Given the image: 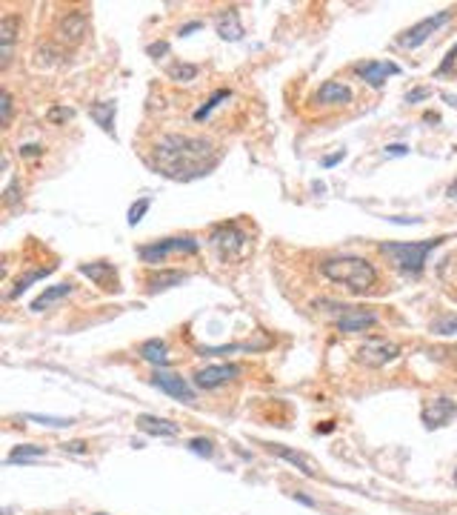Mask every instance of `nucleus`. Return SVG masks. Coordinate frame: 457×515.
Returning <instances> with one entry per match:
<instances>
[{"label":"nucleus","instance_id":"obj_1","mask_svg":"<svg viewBox=\"0 0 457 515\" xmlns=\"http://www.w3.org/2000/svg\"><path fill=\"white\" fill-rule=\"evenodd\" d=\"M220 161L214 143L192 135H163L155 146V166L172 181H195L209 175Z\"/></svg>","mask_w":457,"mask_h":515},{"label":"nucleus","instance_id":"obj_2","mask_svg":"<svg viewBox=\"0 0 457 515\" xmlns=\"http://www.w3.org/2000/svg\"><path fill=\"white\" fill-rule=\"evenodd\" d=\"M320 275L329 278L332 283H343L354 295H363L377 283V269L371 261L357 258V255H340V258H326L320 261Z\"/></svg>","mask_w":457,"mask_h":515},{"label":"nucleus","instance_id":"obj_3","mask_svg":"<svg viewBox=\"0 0 457 515\" xmlns=\"http://www.w3.org/2000/svg\"><path fill=\"white\" fill-rule=\"evenodd\" d=\"M446 238H432V241H417V244H380V252L389 255L395 261V266L406 275H420L423 264L429 258L432 249H437Z\"/></svg>","mask_w":457,"mask_h":515},{"label":"nucleus","instance_id":"obj_4","mask_svg":"<svg viewBox=\"0 0 457 515\" xmlns=\"http://www.w3.org/2000/svg\"><path fill=\"white\" fill-rule=\"evenodd\" d=\"M200 249V241L195 235H175V238H163V241H155V244H146L137 249V255L146 261V264H158L163 261L166 255H195Z\"/></svg>","mask_w":457,"mask_h":515},{"label":"nucleus","instance_id":"obj_5","mask_svg":"<svg viewBox=\"0 0 457 515\" xmlns=\"http://www.w3.org/2000/svg\"><path fill=\"white\" fill-rule=\"evenodd\" d=\"M212 247L223 261H238L249 249V235L241 232L238 224H220L212 230Z\"/></svg>","mask_w":457,"mask_h":515},{"label":"nucleus","instance_id":"obj_6","mask_svg":"<svg viewBox=\"0 0 457 515\" xmlns=\"http://www.w3.org/2000/svg\"><path fill=\"white\" fill-rule=\"evenodd\" d=\"M398 355H400V346L389 338H380V335H371L357 346V361L366 366H386Z\"/></svg>","mask_w":457,"mask_h":515},{"label":"nucleus","instance_id":"obj_7","mask_svg":"<svg viewBox=\"0 0 457 515\" xmlns=\"http://www.w3.org/2000/svg\"><path fill=\"white\" fill-rule=\"evenodd\" d=\"M449 18H451V12L449 9H443V12H437V15H432V18H423L420 23H415L412 29H406L400 38H398V43L403 46V49H417V46H423L443 23H449Z\"/></svg>","mask_w":457,"mask_h":515},{"label":"nucleus","instance_id":"obj_8","mask_svg":"<svg viewBox=\"0 0 457 515\" xmlns=\"http://www.w3.org/2000/svg\"><path fill=\"white\" fill-rule=\"evenodd\" d=\"M241 375V366L238 363H217V366H206V370H197L192 375V384L200 390H217L223 384H228L232 378Z\"/></svg>","mask_w":457,"mask_h":515},{"label":"nucleus","instance_id":"obj_9","mask_svg":"<svg viewBox=\"0 0 457 515\" xmlns=\"http://www.w3.org/2000/svg\"><path fill=\"white\" fill-rule=\"evenodd\" d=\"M151 387H155V390H161V392H166V395H172V398H178V401L195 404V390H192V384H189L186 378L175 375V373L158 370L155 375H151Z\"/></svg>","mask_w":457,"mask_h":515},{"label":"nucleus","instance_id":"obj_10","mask_svg":"<svg viewBox=\"0 0 457 515\" xmlns=\"http://www.w3.org/2000/svg\"><path fill=\"white\" fill-rule=\"evenodd\" d=\"M457 415V404L451 398H429L420 409V421L426 424V429H437V426H446L451 418Z\"/></svg>","mask_w":457,"mask_h":515},{"label":"nucleus","instance_id":"obj_11","mask_svg":"<svg viewBox=\"0 0 457 515\" xmlns=\"http://www.w3.org/2000/svg\"><path fill=\"white\" fill-rule=\"evenodd\" d=\"M354 72H357V78H363L371 89H380L392 75H400V66L389 63V60H366V63H357Z\"/></svg>","mask_w":457,"mask_h":515},{"label":"nucleus","instance_id":"obj_12","mask_svg":"<svg viewBox=\"0 0 457 515\" xmlns=\"http://www.w3.org/2000/svg\"><path fill=\"white\" fill-rule=\"evenodd\" d=\"M86 29H89V18L83 12H69L57 23V38L63 43H81L83 35H86Z\"/></svg>","mask_w":457,"mask_h":515},{"label":"nucleus","instance_id":"obj_13","mask_svg":"<svg viewBox=\"0 0 457 515\" xmlns=\"http://www.w3.org/2000/svg\"><path fill=\"white\" fill-rule=\"evenodd\" d=\"M18 29H21V18L18 15H4L0 21V69H6L12 63V49L18 40Z\"/></svg>","mask_w":457,"mask_h":515},{"label":"nucleus","instance_id":"obj_14","mask_svg":"<svg viewBox=\"0 0 457 515\" xmlns=\"http://www.w3.org/2000/svg\"><path fill=\"white\" fill-rule=\"evenodd\" d=\"M81 275L92 278V281H95L100 289H106V292H115V289H117V269H115V264H109V261L81 264Z\"/></svg>","mask_w":457,"mask_h":515},{"label":"nucleus","instance_id":"obj_15","mask_svg":"<svg viewBox=\"0 0 457 515\" xmlns=\"http://www.w3.org/2000/svg\"><path fill=\"white\" fill-rule=\"evenodd\" d=\"M374 324H377V315L371 310H357V307H346V312L337 318L340 332H366Z\"/></svg>","mask_w":457,"mask_h":515},{"label":"nucleus","instance_id":"obj_16","mask_svg":"<svg viewBox=\"0 0 457 515\" xmlns=\"http://www.w3.org/2000/svg\"><path fill=\"white\" fill-rule=\"evenodd\" d=\"M74 292V286L71 283H57V286H49V289H43L40 295L32 301V312H43V310H49V307H54V304H60L63 298H69Z\"/></svg>","mask_w":457,"mask_h":515},{"label":"nucleus","instance_id":"obj_17","mask_svg":"<svg viewBox=\"0 0 457 515\" xmlns=\"http://www.w3.org/2000/svg\"><path fill=\"white\" fill-rule=\"evenodd\" d=\"M315 101L318 103H340V106H346V103H352V89L343 86V84H337V81H326L318 89Z\"/></svg>","mask_w":457,"mask_h":515},{"label":"nucleus","instance_id":"obj_18","mask_svg":"<svg viewBox=\"0 0 457 515\" xmlns=\"http://www.w3.org/2000/svg\"><path fill=\"white\" fill-rule=\"evenodd\" d=\"M140 358L149 361V363H155V366H169V346H166V341H161V338L143 341L140 344Z\"/></svg>","mask_w":457,"mask_h":515},{"label":"nucleus","instance_id":"obj_19","mask_svg":"<svg viewBox=\"0 0 457 515\" xmlns=\"http://www.w3.org/2000/svg\"><path fill=\"white\" fill-rule=\"evenodd\" d=\"M137 426L143 432H149V435H163V438H172V435L180 432L178 424H172L166 418H158V415H137Z\"/></svg>","mask_w":457,"mask_h":515},{"label":"nucleus","instance_id":"obj_20","mask_svg":"<svg viewBox=\"0 0 457 515\" xmlns=\"http://www.w3.org/2000/svg\"><path fill=\"white\" fill-rule=\"evenodd\" d=\"M269 453H274L277 458H283V461H289L291 467H297L306 478H315L318 472H315V464L306 458V455H300V453H294V450H289V447H280V444H272L269 447Z\"/></svg>","mask_w":457,"mask_h":515},{"label":"nucleus","instance_id":"obj_21","mask_svg":"<svg viewBox=\"0 0 457 515\" xmlns=\"http://www.w3.org/2000/svg\"><path fill=\"white\" fill-rule=\"evenodd\" d=\"M115 112H117V103H115V101H100V103H92V109H89L92 120H95L106 135H115Z\"/></svg>","mask_w":457,"mask_h":515},{"label":"nucleus","instance_id":"obj_22","mask_svg":"<svg viewBox=\"0 0 457 515\" xmlns=\"http://www.w3.org/2000/svg\"><path fill=\"white\" fill-rule=\"evenodd\" d=\"M217 35L223 38V40H241L243 38V26H241V21H238V12L235 9H228V12H223L220 18H217Z\"/></svg>","mask_w":457,"mask_h":515},{"label":"nucleus","instance_id":"obj_23","mask_svg":"<svg viewBox=\"0 0 457 515\" xmlns=\"http://www.w3.org/2000/svg\"><path fill=\"white\" fill-rule=\"evenodd\" d=\"M183 281H186V272H169V269H163V272H151V275H149V289H151V292H161V289H169V286L183 283Z\"/></svg>","mask_w":457,"mask_h":515},{"label":"nucleus","instance_id":"obj_24","mask_svg":"<svg viewBox=\"0 0 457 515\" xmlns=\"http://www.w3.org/2000/svg\"><path fill=\"white\" fill-rule=\"evenodd\" d=\"M46 455V447H37V444H21L9 453L6 464H26V461H37Z\"/></svg>","mask_w":457,"mask_h":515},{"label":"nucleus","instance_id":"obj_25","mask_svg":"<svg viewBox=\"0 0 457 515\" xmlns=\"http://www.w3.org/2000/svg\"><path fill=\"white\" fill-rule=\"evenodd\" d=\"M52 269H54V266H46V269H37V272H29V275H26V278H21V281H18V283H15V289H12V292H9V301H15V298H18V295H21V292H26V289H29V286H32V283H35V281H40V278H46V275H49V272H52Z\"/></svg>","mask_w":457,"mask_h":515},{"label":"nucleus","instance_id":"obj_26","mask_svg":"<svg viewBox=\"0 0 457 515\" xmlns=\"http://www.w3.org/2000/svg\"><path fill=\"white\" fill-rule=\"evenodd\" d=\"M226 98H228V89H217V92H214V95H212V98H209V101H206V103H203V106L195 112V120H203V118H209V115H212V109H214L220 101H226Z\"/></svg>","mask_w":457,"mask_h":515},{"label":"nucleus","instance_id":"obj_27","mask_svg":"<svg viewBox=\"0 0 457 515\" xmlns=\"http://www.w3.org/2000/svg\"><path fill=\"white\" fill-rule=\"evenodd\" d=\"M169 75L175 78V81H180V84H189V81H195L197 78V66H183V63H178V66H172L169 69Z\"/></svg>","mask_w":457,"mask_h":515},{"label":"nucleus","instance_id":"obj_28","mask_svg":"<svg viewBox=\"0 0 457 515\" xmlns=\"http://www.w3.org/2000/svg\"><path fill=\"white\" fill-rule=\"evenodd\" d=\"M189 450L195 453V455H200V458H212L214 455V444L209 438H192L189 441Z\"/></svg>","mask_w":457,"mask_h":515},{"label":"nucleus","instance_id":"obj_29","mask_svg":"<svg viewBox=\"0 0 457 515\" xmlns=\"http://www.w3.org/2000/svg\"><path fill=\"white\" fill-rule=\"evenodd\" d=\"M149 206H151V200H149V198H140L137 203H132V206H129V227H137V224H140L143 215L149 212Z\"/></svg>","mask_w":457,"mask_h":515},{"label":"nucleus","instance_id":"obj_30","mask_svg":"<svg viewBox=\"0 0 457 515\" xmlns=\"http://www.w3.org/2000/svg\"><path fill=\"white\" fill-rule=\"evenodd\" d=\"M432 332H437V335H454V332H457V315L437 318V321L432 324Z\"/></svg>","mask_w":457,"mask_h":515},{"label":"nucleus","instance_id":"obj_31","mask_svg":"<svg viewBox=\"0 0 457 515\" xmlns=\"http://www.w3.org/2000/svg\"><path fill=\"white\" fill-rule=\"evenodd\" d=\"M12 106H15L12 103V92L4 89V92H0V123H4V126L12 123Z\"/></svg>","mask_w":457,"mask_h":515},{"label":"nucleus","instance_id":"obj_32","mask_svg":"<svg viewBox=\"0 0 457 515\" xmlns=\"http://www.w3.org/2000/svg\"><path fill=\"white\" fill-rule=\"evenodd\" d=\"M46 118H49L54 126H60V123H69V120L74 118V109H69V106H52Z\"/></svg>","mask_w":457,"mask_h":515},{"label":"nucleus","instance_id":"obj_33","mask_svg":"<svg viewBox=\"0 0 457 515\" xmlns=\"http://www.w3.org/2000/svg\"><path fill=\"white\" fill-rule=\"evenodd\" d=\"M29 418L43 426H71L74 424V418H54V415H29Z\"/></svg>","mask_w":457,"mask_h":515},{"label":"nucleus","instance_id":"obj_34","mask_svg":"<svg viewBox=\"0 0 457 515\" xmlns=\"http://www.w3.org/2000/svg\"><path fill=\"white\" fill-rule=\"evenodd\" d=\"M409 155V146L406 143H389L386 146V158H403Z\"/></svg>","mask_w":457,"mask_h":515},{"label":"nucleus","instance_id":"obj_35","mask_svg":"<svg viewBox=\"0 0 457 515\" xmlns=\"http://www.w3.org/2000/svg\"><path fill=\"white\" fill-rule=\"evenodd\" d=\"M454 60H457V46H451V49H449L446 60H443V63H440V69H437V75H446V72L454 66Z\"/></svg>","mask_w":457,"mask_h":515},{"label":"nucleus","instance_id":"obj_36","mask_svg":"<svg viewBox=\"0 0 457 515\" xmlns=\"http://www.w3.org/2000/svg\"><path fill=\"white\" fill-rule=\"evenodd\" d=\"M63 450L74 455H86V441H69V444H63Z\"/></svg>","mask_w":457,"mask_h":515},{"label":"nucleus","instance_id":"obj_37","mask_svg":"<svg viewBox=\"0 0 457 515\" xmlns=\"http://www.w3.org/2000/svg\"><path fill=\"white\" fill-rule=\"evenodd\" d=\"M21 155H43V146H37V143H26V146H21Z\"/></svg>","mask_w":457,"mask_h":515},{"label":"nucleus","instance_id":"obj_38","mask_svg":"<svg viewBox=\"0 0 457 515\" xmlns=\"http://www.w3.org/2000/svg\"><path fill=\"white\" fill-rule=\"evenodd\" d=\"M423 98H429V89H415V92H409V95H406V101H409V103L423 101Z\"/></svg>","mask_w":457,"mask_h":515},{"label":"nucleus","instance_id":"obj_39","mask_svg":"<svg viewBox=\"0 0 457 515\" xmlns=\"http://www.w3.org/2000/svg\"><path fill=\"white\" fill-rule=\"evenodd\" d=\"M343 158H346V152H343V149H340V152H337V155H329V158H323V166H326V169H329V166H335V164H340V161H343Z\"/></svg>","mask_w":457,"mask_h":515},{"label":"nucleus","instance_id":"obj_40","mask_svg":"<svg viewBox=\"0 0 457 515\" xmlns=\"http://www.w3.org/2000/svg\"><path fill=\"white\" fill-rule=\"evenodd\" d=\"M166 49H169L166 43H151L149 46V55H166Z\"/></svg>","mask_w":457,"mask_h":515},{"label":"nucleus","instance_id":"obj_41","mask_svg":"<svg viewBox=\"0 0 457 515\" xmlns=\"http://www.w3.org/2000/svg\"><path fill=\"white\" fill-rule=\"evenodd\" d=\"M195 29H200V23L197 21H192V23H186L183 29H180V35H189V32H195Z\"/></svg>","mask_w":457,"mask_h":515},{"label":"nucleus","instance_id":"obj_42","mask_svg":"<svg viewBox=\"0 0 457 515\" xmlns=\"http://www.w3.org/2000/svg\"><path fill=\"white\" fill-rule=\"evenodd\" d=\"M294 498H297L300 504H306V506H315V501H312V498H306V495H294Z\"/></svg>","mask_w":457,"mask_h":515},{"label":"nucleus","instance_id":"obj_43","mask_svg":"<svg viewBox=\"0 0 457 515\" xmlns=\"http://www.w3.org/2000/svg\"><path fill=\"white\" fill-rule=\"evenodd\" d=\"M98 515H103V512H98Z\"/></svg>","mask_w":457,"mask_h":515}]
</instances>
